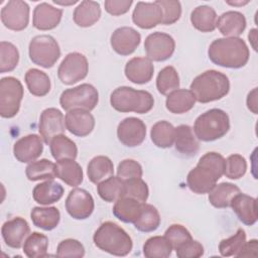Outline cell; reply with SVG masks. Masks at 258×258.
Here are the masks:
<instances>
[{
  "mask_svg": "<svg viewBox=\"0 0 258 258\" xmlns=\"http://www.w3.org/2000/svg\"><path fill=\"white\" fill-rule=\"evenodd\" d=\"M226 159L218 152L204 154L186 176L188 188L198 195L209 194L225 171Z\"/></svg>",
  "mask_w": 258,
  "mask_h": 258,
  "instance_id": "obj_1",
  "label": "cell"
},
{
  "mask_svg": "<svg viewBox=\"0 0 258 258\" xmlns=\"http://www.w3.org/2000/svg\"><path fill=\"white\" fill-rule=\"evenodd\" d=\"M208 55L212 62L228 69H240L247 64L250 56L246 42L240 37L215 39L209 46Z\"/></svg>",
  "mask_w": 258,
  "mask_h": 258,
  "instance_id": "obj_2",
  "label": "cell"
},
{
  "mask_svg": "<svg viewBox=\"0 0 258 258\" xmlns=\"http://www.w3.org/2000/svg\"><path fill=\"white\" fill-rule=\"evenodd\" d=\"M189 89L196 101L206 104L224 98L230 91V81L225 74L209 70L196 77Z\"/></svg>",
  "mask_w": 258,
  "mask_h": 258,
  "instance_id": "obj_3",
  "label": "cell"
},
{
  "mask_svg": "<svg viewBox=\"0 0 258 258\" xmlns=\"http://www.w3.org/2000/svg\"><path fill=\"white\" fill-rule=\"evenodd\" d=\"M93 241L100 250L115 256H126L133 247L129 234L116 223L109 221L100 225L93 236Z\"/></svg>",
  "mask_w": 258,
  "mask_h": 258,
  "instance_id": "obj_4",
  "label": "cell"
},
{
  "mask_svg": "<svg viewBox=\"0 0 258 258\" xmlns=\"http://www.w3.org/2000/svg\"><path fill=\"white\" fill-rule=\"evenodd\" d=\"M110 104L118 112L145 114L154 106L153 96L144 90L122 86L115 89L110 96Z\"/></svg>",
  "mask_w": 258,
  "mask_h": 258,
  "instance_id": "obj_5",
  "label": "cell"
},
{
  "mask_svg": "<svg viewBox=\"0 0 258 258\" xmlns=\"http://www.w3.org/2000/svg\"><path fill=\"white\" fill-rule=\"evenodd\" d=\"M230 129L228 114L221 109L214 108L201 114L195 121L194 133L198 140L211 142L225 136Z\"/></svg>",
  "mask_w": 258,
  "mask_h": 258,
  "instance_id": "obj_6",
  "label": "cell"
},
{
  "mask_svg": "<svg viewBox=\"0 0 258 258\" xmlns=\"http://www.w3.org/2000/svg\"><path fill=\"white\" fill-rule=\"evenodd\" d=\"M30 60L41 68H52L60 56V48L57 41L48 34L34 36L28 46Z\"/></svg>",
  "mask_w": 258,
  "mask_h": 258,
  "instance_id": "obj_7",
  "label": "cell"
},
{
  "mask_svg": "<svg viewBox=\"0 0 258 258\" xmlns=\"http://www.w3.org/2000/svg\"><path fill=\"white\" fill-rule=\"evenodd\" d=\"M99 102V93L91 84H81L64 90L59 97V104L64 111L83 109L92 111Z\"/></svg>",
  "mask_w": 258,
  "mask_h": 258,
  "instance_id": "obj_8",
  "label": "cell"
},
{
  "mask_svg": "<svg viewBox=\"0 0 258 258\" xmlns=\"http://www.w3.org/2000/svg\"><path fill=\"white\" fill-rule=\"evenodd\" d=\"M23 86L14 77L0 80V115L2 118H13L20 109L23 98Z\"/></svg>",
  "mask_w": 258,
  "mask_h": 258,
  "instance_id": "obj_9",
  "label": "cell"
},
{
  "mask_svg": "<svg viewBox=\"0 0 258 258\" xmlns=\"http://www.w3.org/2000/svg\"><path fill=\"white\" fill-rule=\"evenodd\" d=\"M89 72L87 57L81 52L68 53L57 69V77L64 85H74L84 80Z\"/></svg>",
  "mask_w": 258,
  "mask_h": 258,
  "instance_id": "obj_10",
  "label": "cell"
},
{
  "mask_svg": "<svg viewBox=\"0 0 258 258\" xmlns=\"http://www.w3.org/2000/svg\"><path fill=\"white\" fill-rule=\"evenodd\" d=\"M144 49L151 61H164L171 57L175 49L173 37L167 33L156 31L150 33L144 41Z\"/></svg>",
  "mask_w": 258,
  "mask_h": 258,
  "instance_id": "obj_11",
  "label": "cell"
},
{
  "mask_svg": "<svg viewBox=\"0 0 258 258\" xmlns=\"http://www.w3.org/2000/svg\"><path fill=\"white\" fill-rule=\"evenodd\" d=\"M29 5L22 0H10L1 9L3 25L13 31L25 29L29 22Z\"/></svg>",
  "mask_w": 258,
  "mask_h": 258,
  "instance_id": "obj_12",
  "label": "cell"
},
{
  "mask_svg": "<svg viewBox=\"0 0 258 258\" xmlns=\"http://www.w3.org/2000/svg\"><path fill=\"white\" fill-rule=\"evenodd\" d=\"M94 199L89 191L84 188L72 189L66 200V210L75 220H86L94 212Z\"/></svg>",
  "mask_w": 258,
  "mask_h": 258,
  "instance_id": "obj_13",
  "label": "cell"
},
{
  "mask_svg": "<svg viewBox=\"0 0 258 258\" xmlns=\"http://www.w3.org/2000/svg\"><path fill=\"white\" fill-rule=\"evenodd\" d=\"M66 120L63 114L56 108H46L42 111L39 118V134L45 144L50 143L51 139L66 131Z\"/></svg>",
  "mask_w": 258,
  "mask_h": 258,
  "instance_id": "obj_14",
  "label": "cell"
},
{
  "mask_svg": "<svg viewBox=\"0 0 258 258\" xmlns=\"http://www.w3.org/2000/svg\"><path fill=\"white\" fill-rule=\"evenodd\" d=\"M117 137L127 147L139 146L146 137V125L139 118H125L117 127Z\"/></svg>",
  "mask_w": 258,
  "mask_h": 258,
  "instance_id": "obj_15",
  "label": "cell"
},
{
  "mask_svg": "<svg viewBox=\"0 0 258 258\" xmlns=\"http://www.w3.org/2000/svg\"><path fill=\"white\" fill-rule=\"evenodd\" d=\"M141 41L140 33L129 26H122L114 30L110 37V44L120 55H129L135 51Z\"/></svg>",
  "mask_w": 258,
  "mask_h": 258,
  "instance_id": "obj_16",
  "label": "cell"
},
{
  "mask_svg": "<svg viewBox=\"0 0 258 258\" xmlns=\"http://www.w3.org/2000/svg\"><path fill=\"white\" fill-rule=\"evenodd\" d=\"M43 151V143L41 136L36 134H28L19 138L13 145L14 157L22 163H30L35 161Z\"/></svg>",
  "mask_w": 258,
  "mask_h": 258,
  "instance_id": "obj_17",
  "label": "cell"
},
{
  "mask_svg": "<svg viewBox=\"0 0 258 258\" xmlns=\"http://www.w3.org/2000/svg\"><path fill=\"white\" fill-rule=\"evenodd\" d=\"M29 233V225L27 221L21 217H15L6 221L1 228V234L5 244L13 249H19L23 246Z\"/></svg>",
  "mask_w": 258,
  "mask_h": 258,
  "instance_id": "obj_18",
  "label": "cell"
},
{
  "mask_svg": "<svg viewBox=\"0 0 258 258\" xmlns=\"http://www.w3.org/2000/svg\"><path fill=\"white\" fill-rule=\"evenodd\" d=\"M162 9L156 2H137L133 13V22L142 29H151L161 23Z\"/></svg>",
  "mask_w": 258,
  "mask_h": 258,
  "instance_id": "obj_19",
  "label": "cell"
},
{
  "mask_svg": "<svg viewBox=\"0 0 258 258\" xmlns=\"http://www.w3.org/2000/svg\"><path fill=\"white\" fill-rule=\"evenodd\" d=\"M66 127L70 133L78 137L89 135L95 127V118L90 111L83 109H73L67 112Z\"/></svg>",
  "mask_w": 258,
  "mask_h": 258,
  "instance_id": "obj_20",
  "label": "cell"
},
{
  "mask_svg": "<svg viewBox=\"0 0 258 258\" xmlns=\"http://www.w3.org/2000/svg\"><path fill=\"white\" fill-rule=\"evenodd\" d=\"M126 78L137 85L147 84L151 81L154 73L152 61L143 56H136L126 62L125 69Z\"/></svg>",
  "mask_w": 258,
  "mask_h": 258,
  "instance_id": "obj_21",
  "label": "cell"
},
{
  "mask_svg": "<svg viewBox=\"0 0 258 258\" xmlns=\"http://www.w3.org/2000/svg\"><path fill=\"white\" fill-rule=\"evenodd\" d=\"M62 16V10L46 2L35 6L32 16V24L38 30H50L55 28Z\"/></svg>",
  "mask_w": 258,
  "mask_h": 258,
  "instance_id": "obj_22",
  "label": "cell"
},
{
  "mask_svg": "<svg viewBox=\"0 0 258 258\" xmlns=\"http://www.w3.org/2000/svg\"><path fill=\"white\" fill-rule=\"evenodd\" d=\"M230 207L244 225L253 226L257 222V203L255 198L239 192L232 199Z\"/></svg>",
  "mask_w": 258,
  "mask_h": 258,
  "instance_id": "obj_23",
  "label": "cell"
},
{
  "mask_svg": "<svg viewBox=\"0 0 258 258\" xmlns=\"http://www.w3.org/2000/svg\"><path fill=\"white\" fill-rule=\"evenodd\" d=\"M247 25L246 18L239 11L230 10L224 12L217 18L216 27L225 37H239Z\"/></svg>",
  "mask_w": 258,
  "mask_h": 258,
  "instance_id": "obj_24",
  "label": "cell"
},
{
  "mask_svg": "<svg viewBox=\"0 0 258 258\" xmlns=\"http://www.w3.org/2000/svg\"><path fill=\"white\" fill-rule=\"evenodd\" d=\"M174 147L178 153L186 157L195 156L198 153L200 143L190 126L182 124L175 128Z\"/></svg>",
  "mask_w": 258,
  "mask_h": 258,
  "instance_id": "obj_25",
  "label": "cell"
},
{
  "mask_svg": "<svg viewBox=\"0 0 258 258\" xmlns=\"http://www.w3.org/2000/svg\"><path fill=\"white\" fill-rule=\"evenodd\" d=\"M63 192L64 189L59 182H56L53 179H48L34 186L32 197L37 204L48 206L58 202L62 198Z\"/></svg>",
  "mask_w": 258,
  "mask_h": 258,
  "instance_id": "obj_26",
  "label": "cell"
},
{
  "mask_svg": "<svg viewBox=\"0 0 258 258\" xmlns=\"http://www.w3.org/2000/svg\"><path fill=\"white\" fill-rule=\"evenodd\" d=\"M196 98L190 90L177 89L166 97L165 107L172 114H183L194 108Z\"/></svg>",
  "mask_w": 258,
  "mask_h": 258,
  "instance_id": "obj_27",
  "label": "cell"
},
{
  "mask_svg": "<svg viewBox=\"0 0 258 258\" xmlns=\"http://www.w3.org/2000/svg\"><path fill=\"white\" fill-rule=\"evenodd\" d=\"M101 17V7L96 1H82L73 14L74 22L80 27H90L94 25Z\"/></svg>",
  "mask_w": 258,
  "mask_h": 258,
  "instance_id": "obj_28",
  "label": "cell"
},
{
  "mask_svg": "<svg viewBox=\"0 0 258 258\" xmlns=\"http://www.w3.org/2000/svg\"><path fill=\"white\" fill-rule=\"evenodd\" d=\"M55 173L57 178L70 186H78L83 182V169L75 159L58 160L55 163Z\"/></svg>",
  "mask_w": 258,
  "mask_h": 258,
  "instance_id": "obj_29",
  "label": "cell"
},
{
  "mask_svg": "<svg viewBox=\"0 0 258 258\" xmlns=\"http://www.w3.org/2000/svg\"><path fill=\"white\" fill-rule=\"evenodd\" d=\"M33 225L44 231L56 228L60 220V213L55 207H34L30 212Z\"/></svg>",
  "mask_w": 258,
  "mask_h": 258,
  "instance_id": "obj_30",
  "label": "cell"
},
{
  "mask_svg": "<svg viewBox=\"0 0 258 258\" xmlns=\"http://www.w3.org/2000/svg\"><path fill=\"white\" fill-rule=\"evenodd\" d=\"M142 204L134 199L122 197L115 202L112 212L119 221L134 224L140 215Z\"/></svg>",
  "mask_w": 258,
  "mask_h": 258,
  "instance_id": "obj_31",
  "label": "cell"
},
{
  "mask_svg": "<svg viewBox=\"0 0 258 258\" xmlns=\"http://www.w3.org/2000/svg\"><path fill=\"white\" fill-rule=\"evenodd\" d=\"M87 174L93 183L98 184L114 174V164L108 156H95L88 164Z\"/></svg>",
  "mask_w": 258,
  "mask_h": 258,
  "instance_id": "obj_32",
  "label": "cell"
},
{
  "mask_svg": "<svg viewBox=\"0 0 258 258\" xmlns=\"http://www.w3.org/2000/svg\"><path fill=\"white\" fill-rule=\"evenodd\" d=\"M190 22L201 32H212L216 29L217 13L211 6H198L190 13Z\"/></svg>",
  "mask_w": 258,
  "mask_h": 258,
  "instance_id": "obj_33",
  "label": "cell"
},
{
  "mask_svg": "<svg viewBox=\"0 0 258 258\" xmlns=\"http://www.w3.org/2000/svg\"><path fill=\"white\" fill-rule=\"evenodd\" d=\"M240 192V188L231 182H221L216 184L209 192L210 204L217 209L230 207L232 199Z\"/></svg>",
  "mask_w": 258,
  "mask_h": 258,
  "instance_id": "obj_34",
  "label": "cell"
},
{
  "mask_svg": "<svg viewBox=\"0 0 258 258\" xmlns=\"http://www.w3.org/2000/svg\"><path fill=\"white\" fill-rule=\"evenodd\" d=\"M29 93L36 97H44L50 91V79L38 69H29L24 77Z\"/></svg>",
  "mask_w": 258,
  "mask_h": 258,
  "instance_id": "obj_35",
  "label": "cell"
},
{
  "mask_svg": "<svg viewBox=\"0 0 258 258\" xmlns=\"http://www.w3.org/2000/svg\"><path fill=\"white\" fill-rule=\"evenodd\" d=\"M150 137L155 146L159 148H170L174 143L175 127L168 121H158L152 126Z\"/></svg>",
  "mask_w": 258,
  "mask_h": 258,
  "instance_id": "obj_36",
  "label": "cell"
},
{
  "mask_svg": "<svg viewBox=\"0 0 258 258\" xmlns=\"http://www.w3.org/2000/svg\"><path fill=\"white\" fill-rule=\"evenodd\" d=\"M52 157L58 161L62 159H76L78 148L76 143L63 134L53 137L49 143Z\"/></svg>",
  "mask_w": 258,
  "mask_h": 258,
  "instance_id": "obj_37",
  "label": "cell"
},
{
  "mask_svg": "<svg viewBox=\"0 0 258 258\" xmlns=\"http://www.w3.org/2000/svg\"><path fill=\"white\" fill-rule=\"evenodd\" d=\"M160 222L161 218L158 210L153 205L143 203L140 215L133 225L140 232L150 233L159 227Z\"/></svg>",
  "mask_w": 258,
  "mask_h": 258,
  "instance_id": "obj_38",
  "label": "cell"
},
{
  "mask_svg": "<svg viewBox=\"0 0 258 258\" xmlns=\"http://www.w3.org/2000/svg\"><path fill=\"white\" fill-rule=\"evenodd\" d=\"M26 177L31 181L48 180L56 177L55 164L48 159H39L30 162L25 168Z\"/></svg>",
  "mask_w": 258,
  "mask_h": 258,
  "instance_id": "obj_39",
  "label": "cell"
},
{
  "mask_svg": "<svg viewBox=\"0 0 258 258\" xmlns=\"http://www.w3.org/2000/svg\"><path fill=\"white\" fill-rule=\"evenodd\" d=\"M97 191L103 201L107 203L116 202L123 197L124 180L112 175L97 184Z\"/></svg>",
  "mask_w": 258,
  "mask_h": 258,
  "instance_id": "obj_40",
  "label": "cell"
},
{
  "mask_svg": "<svg viewBox=\"0 0 258 258\" xmlns=\"http://www.w3.org/2000/svg\"><path fill=\"white\" fill-rule=\"evenodd\" d=\"M22 247L24 254L28 258L46 257L48 255V238L39 232H33L25 239Z\"/></svg>",
  "mask_w": 258,
  "mask_h": 258,
  "instance_id": "obj_41",
  "label": "cell"
},
{
  "mask_svg": "<svg viewBox=\"0 0 258 258\" xmlns=\"http://www.w3.org/2000/svg\"><path fill=\"white\" fill-rule=\"evenodd\" d=\"M173 248L163 236H153L143 245V254L146 258H166L171 255Z\"/></svg>",
  "mask_w": 258,
  "mask_h": 258,
  "instance_id": "obj_42",
  "label": "cell"
},
{
  "mask_svg": "<svg viewBox=\"0 0 258 258\" xmlns=\"http://www.w3.org/2000/svg\"><path fill=\"white\" fill-rule=\"evenodd\" d=\"M179 85L178 73L172 66H167L158 73L156 78V88L161 95H168L177 90Z\"/></svg>",
  "mask_w": 258,
  "mask_h": 258,
  "instance_id": "obj_43",
  "label": "cell"
},
{
  "mask_svg": "<svg viewBox=\"0 0 258 258\" xmlns=\"http://www.w3.org/2000/svg\"><path fill=\"white\" fill-rule=\"evenodd\" d=\"M19 51L9 41L0 42V73L12 72L18 64Z\"/></svg>",
  "mask_w": 258,
  "mask_h": 258,
  "instance_id": "obj_44",
  "label": "cell"
},
{
  "mask_svg": "<svg viewBox=\"0 0 258 258\" xmlns=\"http://www.w3.org/2000/svg\"><path fill=\"white\" fill-rule=\"evenodd\" d=\"M245 242H246V233L242 228H239L233 236L227 239H223L220 242L219 244L220 254L224 257L236 256L239 253V251L242 249Z\"/></svg>",
  "mask_w": 258,
  "mask_h": 258,
  "instance_id": "obj_45",
  "label": "cell"
},
{
  "mask_svg": "<svg viewBox=\"0 0 258 258\" xmlns=\"http://www.w3.org/2000/svg\"><path fill=\"white\" fill-rule=\"evenodd\" d=\"M148 196H149L148 185L141 177L124 180L123 197L134 199L140 203H146Z\"/></svg>",
  "mask_w": 258,
  "mask_h": 258,
  "instance_id": "obj_46",
  "label": "cell"
},
{
  "mask_svg": "<svg viewBox=\"0 0 258 258\" xmlns=\"http://www.w3.org/2000/svg\"><path fill=\"white\" fill-rule=\"evenodd\" d=\"M247 171V161L241 154H231L226 159L224 174L230 179H239Z\"/></svg>",
  "mask_w": 258,
  "mask_h": 258,
  "instance_id": "obj_47",
  "label": "cell"
},
{
  "mask_svg": "<svg viewBox=\"0 0 258 258\" xmlns=\"http://www.w3.org/2000/svg\"><path fill=\"white\" fill-rule=\"evenodd\" d=\"M162 9L163 25H171L175 23L181 16V4L175 0H157L155 1Z\"/></svg>",
  "mask_w": 258,
  "mask_h": 258,
  "instance_id": "obj_48",
  "label": "cell"
},
{
  "mask_svg": "<svg viewBox=\"0 0 258 258\" xmlns=\"http://www.w3.org/2000/svg\"><path fill=\"white\" fill-rule=\"evenodd\" d=\"M164 237L168 240L174 250L192 239L189 231L180 224H172L169 226L164 233Z\"/></svg>",
  "mask_w": 258,
  "mask_h": 258,
  "instance_id": "obj_49",
  "label": "cell"
},
{
  "mask_svg": "<svg viewBox=\"0 0 258 258\" xmlns=\"http://www.w3.org/2000/svg\"><path fill=\"white\" fill-rule=\"evenodd\" d=\"M85 255L84 245L76 239L62 240L56 248L57 257H77L82 258Z\"/></svg>",
  "mask_w": 258,
  "mask_h": 258,
  "instance_id": "obj_50",
  "label": "cell"
},
{
  "mask_svg": "<svg viewBox=\"0 0 258 258\" xmlns=\"http://www.w3.org/2000/svg\"><path fill=\"white\" fill-rule=\"evenodd\" d=\"M143 170L139 162L134 159H124L117 167V176L123 180L142 177Z\"/></svg>",
  "mask_w": 258,
  "mask_h": 258,
  "instance_id": "obj_51",
  "label": "cell"
},
{
  "mask_svg": "<svg viewBox=\"0 0 258 258\" xmlns=\"http://www.w3.org/2000/svg\"><path fill=\"white\" fill-rule=\"evenodd\" d=\"M175 252L179 258H199L204 255V247L199 241L191 239L176 248Z\"/></svg>",
  "mask_w": 258,
  "mask_h": 258,
  "instance_id": "obj_52",
  "label": "cell"
},
{
  "mask_svg": "<svg viewBox=\"0 0 258 258\" xmlns=\"http://www.w3.org/2000/svg\"><path fill=\"white\" fill-rule=\"evenodd\" d=\"M132 4V0H106L104 6L105 10L109 14L113 16H119L128 12Z\"/></svg>",
  "mask_w": 258,
  "mask_h": 258,
  "instance_id": "obj_53",
  "label": "cell"
},
{
  "mask_svg": "<svg viewBox=\"0 0 258 258\" xmlns=\"http://www.w3.org/2000/svg\"><path fill=\"white\" fill-rule=\"evenodd\" d=\"M258 250V241L256 239H252L250 241H246L243 245L242 249L236 255L237 257H256Z\"/></svg>",
  "mask_w": 258,
  "mask_h": 258,
  "instance_id": "obj_54",
  "label": "cell"
},
{
  "mask_svg": "<svg viewBox=\"0 0 258 258\" xmlns=\"http://www.w3.org/2000/svg\"><path fill=\"white\" fill-rule=\"evenodd\" d=\"M246 103L248 109L253 114H257V88H254L251 92H249Z\"/></svg>",
  "mask_w": 258,
  "mask_h": 258,
  "instance_id": "obj_55",
  "label": "cell"
},
{
  "mask_svg": "<svg viewBox=\"0 0 258 258\" xmlns=\"http://www.w3.org/2000/svg\"><path fill=\"white\" fill-rule=\"evenodd\" d=\"M248 38H249V41L253 47V49L256 51L257 50V29L256 28H253L249 31V34H248Z\"/></svg>",
  "mask_w": 258,
  "mask_h": 258,
  "instance_id": "obj_56",
  "label": "cell"
},
{
  "mask_svg": "<svg viewBox=\"0 0 258 258\" xmlns=\"http://www.w3.org/2000/svg\"><path fill=\"white\" fill-rule=\"evenodd\" d=\"M250 1L246 0V1H227L226 3L229 4V5H232V6H243V5H246L248 4Z\"/></svg>",
  "mask_w": 258,
  "mask_h": 258,
  "instance_id": "obj_57",
  "label": "cell"
},
{
  "mask_svg": "<svg viewBox=\"0 0 258 258\" xmlns=\"http://www.w3.org/2000/svg\"><path fill=\"white\" fill-rule=\"evenodd\" d=\"M78 1L77 0H74V1H70V2H66V1H56V0H53V3H55V4H58V5H72V4H75V3H77Z\"/></svg>",
  "mask_w": 258,
  "mask_h": 258,
  "instance_id": "obj_58",
  "label": "cell"
}]
</instances>
